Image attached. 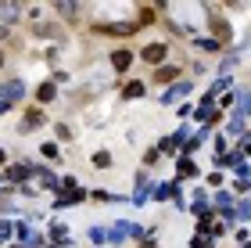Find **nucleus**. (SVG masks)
<instances>
[{"label":"nucleus","mask_w":251,"mask_h":248,"mask_svg":"<svg viewBox=\"0 0 251 248\" xmlns=\"http://www.w3.org/2000/svg\"><path fill=\"white\" fill-rule=\"evenodd\" d=\"M94 32H104V36H133L136 26L133 22H97Z\"/></svg>","instance_id":"nucleus-1"},{"label":"nucleus","mask_w":251,"mask_h":248,"mask_svg":"<svg viewBox=\"0 0 251 248\" xmlns=\"http://www.w3.org/2000/svg\"><path fill=\"white\" fill-rule=\"evenodd\" d=\"M65 22H79V0H47Z\"/></svg>","instance_id":"nucleus-2"},{"label":"nucleus","mask_w":251,"mask_h":248,"mask_svg":"<svg viewBox=\"0 0 251 248\" xmlns=\"http://www.w3.org/2000/svg\"><path fill=\"white\" fill-rule=\"evenodd\" d=\"M0 97H4L7 105H15L18 97H25V83H22V80H7L4 86H0Z\"/></svg>","instance_id":"nucleus-3"},{"label":"nucleus","mask_w":251,"mask_h":248,"mask_svg":"<svg viewBox=\"0 0 251 248\" xmlns=\"http://www.w3.org/2000/svg\"><path fill=\"white\" fill-rule=\"evenodd\" d=\"M18 15H22L18 0H0V26H11V22H18Z\"/></svg>","instance_id":"nucleus-4"},{"label":"nucleus","mask_w":251,"mask_h":248,"mask_svg":"<svg viewBox=\"0 0 251 248\" xmlns=\"http://www.w3.org/2000/svg\"><path fill=\"white\" fill-rule=\"evenodd\" d=\"M140 58H144L147 65H162V61H165V43H147V47L140 51Z\"/></svg>","instance_id":"nucleus-5"},{"label":"nucleus","mask_w":251,"mask_h":248,"mask_svg":"<svg viewBox=\"0 0 251 248\" xmlns=\"http://www.w3.org/2000/svg\"><path fill=\"white\" fill-rule=\"evenodd\" d=\"M183 94H190V83H187V80H179L176 86H169L165 94H162V105H176V101L183 97Z\"/></svg>","instance_id":"nucleus-6"},{"label":"nucleus","mask_w":251,"mask_h":248,"mask_svg":"<svg viewBox=\"0 0 251 248\" xmlns=\"http://www.w3.org/2000/svg\"><path fill=\"white\" fill-rule=\"evenodd\" d=\"M32 32H36L40 40H61V26H50V22H36Z\"/></svg>","instance_id":"nucleus-7"},{"label":"nucleus","mask_w":251,"mask_h":248,"mask_svg":"<svg viewBox=\"0 0 251 248\" xmlns=\"http://www.w3.org/2000/svg\"><path fill=\"white\" fill-rule=\"evenodd\" d=\"M237 97V111H233V119L237 122H244V115L251 111V90H244V94H233Z\"/></svg>","instance_id":"nucleus-8"},{"label":"nucleus","mask_w":251,"mask_h":248,"mask_svg":"<svg viewBox=\"0 0 251 248\" xmlns=\"http://www.w3.org/2000/svg\"><path fill=\"white\" fill-rule=\"evenodd\" d=\"M173 80H179L176 65H158V69H154V83H173Z\"/></svg>","instance_id":"nucleus-9"},{"label":"nucleus","mask_w":251,"mask_h":248,"mask_svg":"<svg viewBox=\"0 0 251 248\" xmlns=\"http://www.w3.org/2000/svg\"><path fill=\"white\" fill-rule=\"evenodd\" d=\"M54 97H58V86H54V83H40L36 86V101H40V105H50Z\"/></svg>","instance_id":"nucleus-10"},{"label":"nucleus","mask_w":251,"mask_h":248,"mask_svg":"<svg viewBox=\"0 0 251 248\" xmlns=\"http://www.w3.org/2000/svg\"><path fill=\"white\" fill-rule=\"evenodd\" d=\"M43 126V111H25V122H22V133H32Z\"/></svg>","instance_id":"nucleus-11"},{"label":"nucleus","mask_w":251,"mask_h":248,"mask_svg":"<svg viewBox=\"0 0 251 248\" xmlns=\"http://www.w3.org/2000/svg\"><path fill=\"white\" fill-rule=\"evenodd\" d=\"M212 29H215V36H219V43L226 47V43H230V26H226L223 18H215V15H212Z\"/></svg>","instance_id":"nucleus-12"},{"label":"nucleus","mask_w":251,"mask_h":248,"mask_svg":"<svg viewBox=\"0 0 251 248\" xmlns=\"http://www.w3.org/2000/svg\"><path fill=\"white\" fill-rule=\"evenodd\" d=\"M111 65H115L119 72H126V69L133 65V54H129V51H115V54H111Z\"/></svg>","instance_id":"nucleus-13"},{"label":"nucleus","mask_w":251,"mask_h":248,"mask_svg":"<svg viewBox=\"0 0 251 248\" xmlns=\"http://www.w3.org/2000/svg\"><path fill=\"white\" fill-rule=\"evenodd\" d=\"M29 173H32L29 165H11L7 169V180H11V184H22V180H29Z\"/></svg>","instance_id":"nucleus-14"},{"label":"nucleus","mask_w":251,"mask_h":248,"mask_svg":"<svg viewBox=\"0 0 251 248\" xmlns=\"http://www.w3.org/2000/svg\"><path fill=\"white\" fill-rule=\"evenodd\" d=\"M215 205H219V209H226V216L233 220V198L226 194V191H219V194H215Z\"/></svg>","instance_id":"nucleus-15"},{"label":"nucleus","mask_w":251,"mask_h":248,"mask_svg":"<svg viewBox=\"0 0 251 248\" xmlns=\"http://www.w3.org/2000/svg\"><path fill=\"white\" fill-rule=\"evenodd\" d=\"M151 194H154L158 201H162V198H173V194H176V187H173V184H158V187L151 191Z\"/></svg>","instance_id":"nucleus-16"},{"label":"nucleus","mask_w":251,"mask_h":248,"mask_svg":"<svg viewBox=\"0 0 251 248\" xmlns=\"http://www.w3.org/2000/svg\"><path fill=\"white\" fill-rule=\"evenodd\" d=\"M140 94H144V83H140V80H133L129 86L122 90V97H129V101H133V97H140Z\"/></svg>","instance_id":"nucleus-17"},{"label":"nucleus","mask_w":251,"mask_h":248,"mask_svg":"<svg viewBox=\"0 0 251 248\" xmlns=\"http://www.w3.org/2000/svg\"><path fill=\"white\" fill-rule=\"evenodd\" d=\"M233 216H237V220H251V201H237V205H233Z\"/></svg>","instance_id":"nucleus-18"},{"label":"nucleus","mask_w":251,"mask_h":248,"mask_svg":"<svg viewBox=\"0 0 251 248\" xmlns=\"http://www.w3.org/2000/svg\"><path fill=\"white\" fill-rule=\"evenodd\" d=\"M179 176H198V165L190 159H179Z\"/></svg>","instance_id":"nucleus-19"},{"label":"nucleus","mask_w":251,"mask_h":248,"mask_svg":"<svg viewBox=\"0 0 251 248\" xmlns=\"http://www.w3.org/2000/svg\"><path fill=\"white\" fill-rule=\"evenodd\" d=\"M43 187H47V191H61V180L54 173H43Z\"/></svg>","instance_id":"nucleus-20"},{"label":"nucleus","mask_w":251,"mask_h":248,"mask_svg":"<svg viewBox=\"0 0 251 248\" xmlns=\"http://www.w3.org/2000/svg\"><path fill=\"white\" fill-rule=\"evenodd\" d=\"M94 165H97V169H108V165H111V155H108V151H97V155H94Z\"/></svg>","instance_id":"nucleus-21"},{"label":"nucleus","mask_w":251,"mask_h":248,"mask_svg":"<svg viewBox=\"0 0 251 248\" xmlns=\"http://www.w3.org/2000/svg\"><path fill=\"white\" fill-rule=\"evenodd\" d=\"M90 241H94V245H104V241H108V230L94 227V230H90Z\"/></svg>","instance_id":"nucleus-22"},{"label":"nucleus","mask_w":251,"mask_h":248,"mask_svg":"<svg viewBox=\"0 0 251 248\" xmlns=\"http://www.w3.org/2000/svg\"><path fill=\"white\" fill-rule=\"evenodd\" d=\"M40 155H47V159H61V151H58V144H43Z\"/></svg>","instance_id":"nucleus-23"},{"label":"nucleus","mask_w":251,"mask_h":248,"mask_svg":"<svg viewBox=\"0 0 251 248\" xmlns=\"http://www.w3.org/2000/svg\"><path fill=\"white\" fill-rule=\"evenodd\" d=\"M198 47L201 51H223V43L219 40H198Z\"/></svg>","instance_id":"nucleus-24"},{"label":"nucleus","mask_w":251,"mask_h":248,"mask_svg":"<svg viewBox=\"0 0 251 248\" xmlns=\"http://www.w3.org/2000/svg\"><path fill=\"white\" fill-rule=\"evenodd\" d=\"M50 238L54 241H65V223H50Z\"/></svg>","instance_id":"nucleus-25"},{"label":"nucleus","mask_w":251,"mask_h":248,"mask_svg":"<svg viewBox=\"0 0 251 248\" xmlns=\"http://www.w3.org/2000/svg\"><path fill=\"white\" fill-rule=\"evenodd\" d=\"M190 248H212V241L204 238V234H198V238H194V245H190Z\"/></svg>","instance_id":"nucleus-26"},{"label":"nucleus","mask_w":251,"mask_h":248,"mask_svg":"<svg viewBox=\"0 0 251 248\" xmlns=\"http://www.w3.org/2000/svg\"><path fill=\"white\" fill-rule=\"evenodd\" d=\"M11 234H15V227H11V223H0V241H7Z\"/></svg>","instance_id":"nucleus-27"},{"label":"nucleus","mask_w":251,"mask_h":248,"mask_svg":"<svg viewBox=\"0 0 251 248\" xmlns=\"http://www.w3.org/2000/svg\"><path fill=\"white\" fill-rule=\"evenodd\" d=\"M58 137H61V140H68V137H72V130H68L65 122H58Z\"/></svg>","instance_id":"nucleus-28"},{"label":"nucleus","mask_w":251,"mask_h":248,"mask_svg":"<svg viewBox=\"0 0 251 248\" xmlns=\"http://www.w3.org/2000/svg\"><path fill=\"white\" fill-rule=\"evenodd\" d=\"M226 4H230V7H237V11H241V7H244V0H226Z\"/></svg>","instance_id":"nucleus-29"},{"label":"nucleus","mask_w":251,"mask_h":248,"mask_svg":"<svg viewBox=\"0 0 251 248\" xmlns=\"http://www.w3.org/2000/svg\"><path fill=\"white\" fill-rule=\"evenodd\" d=\"M7 108H11V105H7V101H4V97H0V115H4V111H7Z\"/></svg>","instance_id":"nucleus-30"},{"label":"nucleus","mask_w":251,"mask_h":248,"mask_svg":"<svg viewBox=\"0 0 251 248\" xmlns=\"http://www.w3.org/2000/svg\"><path fill=\"white\" fill-rule=\"evenodd\" d=\"M7 40V26H0V43H4Z\"/></svg>","instance_id":"nucleus-31"},{"label":"nucleus","mask_w":251,"mask_h":248,"mask_svg":"<svg viewBox=\"0 0 251 248\" xmlns=\"http://www.w3.org/2000/svg\"><path fill=\"white\" fill-rule=\"evenodd\" d=\"M50 248H72V245H68V241H58V245H50Z\"/></svg>","instance_id":"nucleus-32"},{"label":"nucleus","mask_w":251,"mask_h":248,"mask_svg":"<svg viewBox=\"0 0 251 248\" xmlns=\"http://www.w3.org/2000/svg\"><path fill=\"white\" fill-rule=\"evenodd\" d=\"M0 162H7V151H4V148H0Z\"/></svg>","instance_id":"nucleus-33"},{"label":"nucleus","mask_w":251,"mask_h":248,"mask_svg":"<svg viewBox=\"0 0 251 248\" xmlns=\"http://www.w3.org/2000/svg\"><path fill=\"white\" fill-rule=\"evenodd\" d=\"M144 248H154V245H151V241H147V245H144Z\"/></svg>","instance_id":"nucleus-34"},{"label":"nucleus","mask_w":251,"mask_h":248,"mask_svg":"<svg viewBox=\"0 0 251 248\" xmlns=\"http://www.w3.org/2000/svg\"><path fill=\"white\" fill-rule=\"evenodd\" d=\"M0 65H4V54H0Z\"/></svg>","instance_id":"nucleus-35"}]
</instances>
